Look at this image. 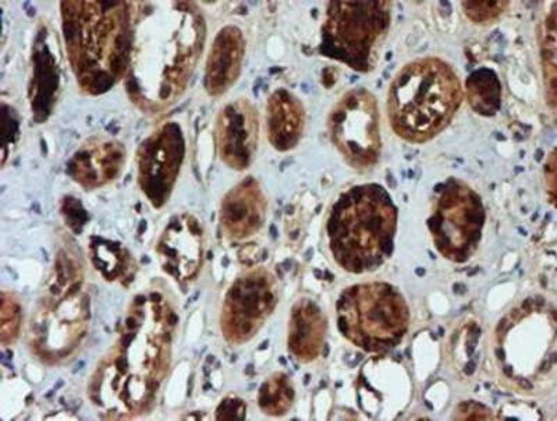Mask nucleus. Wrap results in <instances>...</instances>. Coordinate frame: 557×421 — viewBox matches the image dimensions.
Listing matches in <instances>:
<instances>
[{
    "instance_id": "dca6fc26",
    "label": "nucleus",
    "mask_w": 557,
    "mask_h": 421,
    "mask_svg": "<svg viewBox=\"0 0 557 421\" xmlns=\"http://www.w3.org/2000/svg\"><path fill=\"white\" fill-rule=\"evenodd\" d=\"M62 52L58 37L45 24L38 29L32 54V77H29L28 99L33 117L45 123L52 115L62 91Z\"/></svg>"
},
{
    "instance_id": "f3484780",
    "label": "nucleus",
    "mask_w": 557,
    "mask_h": 421,
    "mask_svg": "<svg viewBox=\"0 0 557 421\" xmlns=\"http://www.w3.org/2000/svg\"><path fill=\"white\" fill-rule=\"evenodd\" d=\"M127 162V148L108 136L87 138L67 162V173L84 190H98L121 177Z\"/></svg>"
},
{
    "instance_id": "f03ea898",
    "label": "nucleus",
    "mask_w": 557,
    "mask_h": 421,
    "mask_svg": "<svg viewBox=\"0 0 557 421\" xmlns=\"http://www.w3.org/2000/svg\"><path fill=\"white\" fill-rule=\"evenodd\" d=\"M134 29L126 90L147 115L168 111L186 92L206 44L207 26L190 2L153 3Z\"/></svg>"
},
{
    "instance_id": "a211bd4d",
    "label": "nucleus",
    "mask_w": 557,
    "mask_h": 421,
    "mask_svg": "<svg viewBox=\"0 0 557 421\" xmlns=\"http://www.w3.org/2000/svg\"><path fill=\"white\" fill-rule=\"evenodd\" d=\"M268 216V198L260 182L248 176L222 198L219 222L232 240L250 239L262 230Z\"/></svg>"
},
{
    "instance_id": "f257e3e1",
    "label": "nucleus",
    "mask_w": 557,
    "mask_h": 421,
    "mask_svg": "<svg viewBox=\"0 0 557 421\" xmlns=\"http://www.w3.org/2000/svg\"><path fill=\"white\" fill-rule=\"evenodd\" d=\"M177 325L176 304L163 287L133 297L116 339L88 379L87 398L101 418L151 413L172 368Z\"/></svg>"
},
{
    "instance_id": "4468645a",
    "label": "nucleus",
    "mask_w": 557,
    "mask_h": 421,
    "mask_svg": "<svg viewBox=\"0 0 557 421\" xmlns=\"http://www.w3.org/2000/svg\"><path fill=\"white\" fill-rule=\"evenodd\" d=\"M206 231L201 221L190 212L174 215L157 242L159 265L177 284H190L200 274Z\"/></svg>"
},
{
    "instance_id": "ddd939ff",
    "label": "nucleus",
    "mask_w": 557,
    "mask_h": 421,
    "mask_svg": "<svg viewBox=\"0 0 557 421\" xmlns=\"http://www.w3.org/2000/svg\"><path fill=\"white\" fill-rule=\"evenodd\" d=\"M186 136L177 122H166L144 138L136 157L139 190L153 208L171 200L186 160Z\"/></svg>"
},
{
    "instance_id": "6e6552de",
    "label": "nucleus",
    "mask_w": 557,
    "mask_h": 421,
    "mask_svg": "<svg viewBox=\"0 0 557 421\" xmlns=\"http://www.w3.org/2000/svg\"><path fill=\"white\" fill-rule=\"evenodd\" d=\"M391 20V2H330L320 52L352 71H374Z\"/></svg>"
},
{
    "instance_id": "4be33fe9",
    "label": "nucleus",
    "mask_w": 557,
    "mask_h": 421,
    "mask_svg": "<svg viewBox=\"0 0 557 421\" xmlns=\"http://www.w3.org/2000/svg\"><path fill=\"white\" fill-rule=\"evenodd\" d=\"M88 256L103 280L124 284L136 275V261L121 243L92 237L88 243Z\"/></svg>"
},
{
    "instance_id": "423d86ee",
    "label": "nucleus",
    "mask_w": 557,
    "mask_h": 421,
    "mask_svg": "<svg viewBox=\"0 0 557 421\" xmlns=\"http://www.w3.org/2000/svg\"><path fill=\"white\" fill-rule=\"evenodd\" d=\"M459 74L440 58H421L400 69L387 92V119L401 140L424 144L450 125L461 107Z\"/></svg>"
},
{
    "instance_id": "39448f33",
    "label": "nucleus",
    "mask_w": 557,
    "mask_h": 421,
    "mask_svg": "<svg viewBox=\"0 0 557 421\" xmlns=\"http://www.w3.org/2000/svg\"><path fill=\"white\" fill-rule=\"evenodd\" d=\"M397 218L389 193L375 183L343 193L326 224L333 259L350 274L380 269L392 256Z\"/></svg>"
},
{
    "instance_id": "1a4fd4ad",
    "label": "nucleus",
    "mask_w": 557,
    "mask_h": 421,
    "mask_svg": "<svg viewBox=\"0 0 557 421\" xmlns=\"http://www.w3.org/2000/svg\"><path fill=\"white\" fill-rule=\"evenodd\" d=\"M496 358L500 369L517 383H529L548 374L556 363L555 311L542 309L535 301L522 305L500 321L496 332Z\"/></svg>"
},
{
    "instance_id": "9d476101",
    "label": "nucleus",
    "mask_w": 557,
    "mask_h": 421,
    "mask_svg": "<svg viewBox=\"0 0 557 421\" xmlns=\"http://www.w3.org/2000/svg\"><path fill=\"white\" fill-rule=\"evenodd\" d=\"M485 220L479 193L465 182L450 179L437 188L428 227L441 256L461 264L479 249Z\"/></svg>"
},
{
    "instance_id": "5701e85b",
    "label": "nucleus",
    "mask_w": 557,
    "mask_h": 421,
    "mask_svg": "<svg viewBox=\"0 0 557 421\" xmlns=\"http://www.w3.org/2000/svg\"><path fill=\"white\" fill-rule=\"evenodd\" d=\"M466 96L472 111L482 116H494L502 106V83L491 69L472 72L466 81Z\"/></svg>"
},
{
    "instance_id": "7ed1b4c3",
    "label": "nucleus",
    "mask_w": 557,
    "mask_h": 421,
    "mask_svg": "<svg viewBox=\"0 0 557 421\" xmlns=\"http://www.w3.org/2000/svg\"><path fill=\"white\" fill-rule=\"evenodd\" d=\"M137 3L63 2L62 29L79 90L101 96L126 77Z\"/></svg>"
},
{
    "instance_id": "2eb2a0df",
    "label": "nucleus",
    "mask_w": 557,
    "mask_h": 421,
    "mask_svg": "<svg viewBox=\"0 0 557 421\" xmlns=\"http://www.w3.org/2000/svg\"><path fill=\"white\" fill-rule=\"evenodd\" d=\"M260 113L250 99L237 98L219 111L215 143L219 158L231 170L246 171L257 156Z\"/></svg>"
},
{
    "instance_id": "9b49d317",
    "label": "nucleus",
    "mask_w": 557,
    "mask_h": 421,
    "mask_svg": "<svg viewBox=\"0 0 557 421\" xmlns=\"http://www.w3.org/2000/svg\"><path fill=\"white\" fill-rule=\"evenodd\" d=\"M331 140L351 168L368 171L382 151L381 116L374 94L352 88L343 94L327 117Z\"/></svg>"
},
{
    "instance_id": "6ab92c4d",
    "label": "nucleus",
    "mask_w": 557,
    "mask_h": 421,
    "mask_svg": "<svg viewBox=\"0 0 557 421\" xmlns=\"http://www.w3.org/2000/svg\"><path fill=\"white\" fill-rule=\"evenodd\" d=\"M246 58V38L242 28L228 24L219 29L209 48L203 87L211 97H222L240 77Z\"/></svg>"
},
{
    "instance_id": "412c9836",
    "label": "nucleus",
    "mask_w": 557,
    "mask_h": 421,
    "mask_svg": "<svg viewBox=\"0 0 557 421\" xmlns=\"http://www.w3.org/2000/svg\"><path fill=\"white\" fill-rule=\"evenodd\" d=\"M306 109L286 88H277L267 101L268 140L278 152L293 150L306 131Z\"/></svg>"
},
{
    "instance_id": "20e7f679",
    "label": "nucleus",
    "mask_w": 557,
    "mask_h": 421,
    "mask_svg": "<svg viewBox=\"0 0 557 421\" xmlns=\"http://www.w3.org/2000/svg\"><path fill=\"white\" fill-rule=\"evenodd\" d=\"M91 324V297L79 251L63 246L54 257L27 330L33 358L54 368L77 355Z\"/></svg>"
},
{
    "instance_id": "b1692460",
    "label": "nucleus",
    "mask_w": 557,
    "mask_h": 421,
    "mask_svg": "<svg viewBox=\"0 0 557 421\" xmlns=\"http://www.w3.org/2000/svg\"><path fill=\"white\" fill-rule=\"evenodd\" d=\"M257 400L263 414L281 418L290 412L295 405V384L286 373L276 371L263 381L258 391Z\"/></svg>"
},
{
    "instance_id": "cd10ccee",
    "label": "nucleus",
    "mask_w": 557,
    "mask_h": 421,
    "mask_svg": "<svg viewBox=\"0 0 557 421\" xmlns=\"http://www.w3.org/2000/svg\"><path fill=\"white\" fill-rule=\"evenodd\" d=\"M215 413L218 420H243L247 416V405L237 396H226L219 404Z\"/></svg>"
},
{
    "instance_id": "bb28decb",
    "label": "nucleus",
    "mask_w": 557,
    "mask_h": 421,
    "mask_svg": "<svg viewBox=\"0 0 557 421\" xmlns=\"http://www.w3.org/2000/svg\"><path fill=\"white\" fill-rule=\"evenodd\" d=\"M462 12L474 24L486 26L504 14L509 2H462Z\"/></svg>"
},
{
    "instance_id": "393cba45",
    "label": "nucleus",
    "mask_w": 557,
    "mask_h": 421,
    "mask_svg": "<svg viewBox=\"0 0 557 421\" xmlns=\"http://www.w3.org/2000/svg\"><path fill=\"white\" fill-rule=\"evenodd\" d=\"M541 59L544 69L546 97L550 108L556 106V12L550 10L541 33Z\"/></svg>"
},
{
    "instance_id": "aec40b11",
    "label": "nucleus",
    "mask_w": 557,
    "mask_h": 421,
    "mask_svg": "<svg viewBox=\"0 0 557 421\" xmlns=\"http://www.w3.org/2000/svg\"><path fill=\"white\" fill-rule=\"evenodd\" d=\"M326 332L327 320L321 307L311 299L297 300L288 317V354L298 363H312L322 355Z\"/></svg>"
},
{
    "instance_id": "c85d7f7f",
    "label": "nucleus",
    "mask_w": 557,
    "mask_h": 421,
    "mask_svg": "<svg viewBox=\"0 0 557 421\" xmlns=\"http://www.w3.org/2000/svg\"><path fill=\"white\" fill-rule=\"evenodd\" d=\"M556 161H555V151L550 153L549 157V163L546 165V176H548V179H550V202L552 205H555V191H556V185H555V177H556Z\"/></svg>"
},
{
    "instance_id": "f8f14e48",
    "label": "nucleus",
    "mask_w": 557,
    "mask_h": 421,
    "mask_svg": "<svg viewBox=\"0 0 557 421\" xmlns=\"http://www.w3.org/2000/svg\"><path fill=\"white\" fill-rule=\"evenodd\" d=\"M281 290L270 270L257 267L238 275L228 286L219 313V330L228 345L256 338L275 311Z\"/></svg>"
},
{
    "instance_id": "a878e982",
    "label": "nucleus",
    "mask_w": 557,
    "mask_h": 421,
    "mask_svg": "<svg viewBox=\"0 0 557 421\" xmlns=\"http://www.w3.org/2000/svg\"><path fill=\"white\" fill-rule=\"evenodd\" d=\"M23 330V306L13 292L2 290V309H0V342L3 348L17 344Z\"/></svg>"
},
{
    "instance_id": "0eeeda50",
    "label": "nucleus",
    "mask_w": 557,
    "mask_h": 421,
    "mask_svg": "<svg viewBox=\"0 0 557 421\" xmlns=\"http://www.w3.org/2000/svg\"><path fill=\"white\" fill-rule=\"evenodd\" d=\"M336 311L341 334L368 354L396 348L410 326L405 296L386 282L348 286L337 300Z\"/></svg>"
}]
</instances>
